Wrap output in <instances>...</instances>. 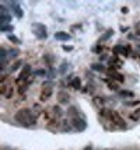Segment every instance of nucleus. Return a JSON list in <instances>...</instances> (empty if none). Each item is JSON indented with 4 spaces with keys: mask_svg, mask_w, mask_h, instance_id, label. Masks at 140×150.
<instances>
[{
    "mask_svg": "<svg viewBox=\"0 0 140 150\" xmlns=\"http://www.w3.org/2000/svg\"><path fill=\"white\" fill-rule=\"evenodd\" d=\"M10 21H11V14L8 13L4 4H0V27L7 25Z\"/></svg>",
    "mask_w": 140,
    "mask_h": 150,
    "instance_id": "obj_3",
    "label": "nucleus"
},
{
    "mask_svg": "<svg viewBox=\"0 0 140 150\" xmlns=\"http://www.w3.org/2000/svg\"><path fill=\"white\" fill-rule=\"evenodd\" d=\"M91 69H93V70H95V72H105V70H107V69H105V66L102 65L101 62L93 63V65H91Z\"/></svg>",
    "mask_w": 140,
    "mask_h": 150,
    "instance_id": "obj_18",
    "label": "nucleus"
},
{
    "mask_svg": "<svg viewBox=\"0 0 140 150\" xmlns=\"http://www.w3.org/2000/svg\"><path fill=\"white\" fill-rule=\"evenodd\" d=\"M108 88L111 90V91H119V83L118 81H115V80H111V81H108Z\"/></svg>",
    "mask_w": 140,
    "mask_h": 150,
    "instance_id": "obj_17",
    "label": "nucleus"
},
{
    "mask_svg": "<svg viewBox=\"0 0 140 150\" xmlns=\"http://www.w3.org/2000/svg\"><path fill=\"white\" fill-rule=\"evenodd\" d=\"M70 122H72V126H73L74 131H79V132H84L87 129V121L84 119L83 117H74L70 119Z\"/></svg>",
    "mask_w": 140,
    "mask_h": 150,
    "instance_id": "obj_2",
    "label": "nucleus"
},
{
    "mask_svg": "<svg viewBox=\"0 0 140 150\" xmlns=\"http://www.w3.org/2000/svg\"><path fill=\"white\" fill-rule=\"evenodd\" d=\"M48 70L45 69H38V70H34V76H46Z\"/></svg>",
    "mask_w": 140,
    "mask_h": 150,
    "instance_id": "obj_27",
    "label": "nucleus"
},
{
    "mask_svg": "<svg viewBox=\"0 0 140 150\" xmlns=\"http://www.w3.org/2000/svg\"><path fill=\"white\" fill-rule=\"evenodd\" d=\"M44 60L48 63V66H49V67H52L55 58H53V55H49V53H46V55H44Z\"/></svg>",
    "mask_w": 140,
    "mask_h": 150,
    "instance_id": "obj_21",
    "label": "nucleus"
},
{
    "mask_svg": "<svg viewBox=\"0 0 140 150\" xmlns=\"http://www.w3.org/2000/svg\"><path fill=\"white\" fill-rule=\"evenodd\" d=\"M83 150H94V149H93V146H91V144H88V146H86Z\"/></svg>",
    "mask_w": 140,
    "mask_h": 150,
    "instance_id": "obj_31",
    "label": "nucleus"
},
{
    "mask_svg": "<svg viewBox=\"0 0 140 150\" xmlns=\"http://www.w3.org/2000/svg\"><path fill=\"white\" fill-rule=\"evenodd\" d=\"M0 30L3 31V33H11L14 30V27L11 25V24H7V25H1L0 27Z\"/></svg>",
    "mask_w": 140,
    "mask_h": 150,
    "instance_id": "obj_26",
    "label": "nucleus"
},
{
    "mask_svg": "<svg viewBox=\"0 0 140 150\" xmlns=\"http://www.w3.org/2000/svg\"><path fill=\"white\" fill-rule=\"evenodd\" d=\"M10 10L14 13V16L17 17V18H23V16H24V13H23V10H21V7L17 4V3H11L10 4Z\"/></svg>",
    "mask_w": 140,
    "mask_h": 150,
    "instance_id": "obj_9",
    "label": "nucleus"
},
{
    "mask_svg": "<svg viewBox=\"0 0 140 150\" xmlns=\"http://www.w3.org/2000/svg\"><path fill=\"white\" fill-rule=\"evenodd\" d=\"M52 115L55 118H62L63 117V110L60 108L59 105H55L53 108H52Z\"/></svg>",
    "mask_w": 140,
    "mask_h": 150,
    "instance_id": "obj_16",
    "label": "nucleus"
},
{
    "mask_svg": "<svg viewBox=\"0 0 140 150\" xmlns=\"http://www.w3.org/2000/svg\"><path fill=\"white\" fill-rule=\"evenodd\" d=\"M109 76L112 77V80L118 81V83H123V81H125V76H123L122 73L116 72V70H109Z\"/></svg>",
    "mask_w": 140,
    "mask_h": 150,
    "instance_id": "obj_10",
    "label": "nucleus"
},
{
    "mask_svg": "<svg viewBox=\"0 0 140 150\" xmlns=\"http://www.w3.org/2000/svg\"><path fill=\"white\" fill-rule=\"evenodd\" d=\"M119 96L120 97H125V98H132L134 97V93L130 91V90H119Z\"/></svg>",
    "mask_w": 140,
    "mask_h": 150,
    "instance_id": "obj_20",
    "label": "nucleus"
},
{
    "mask_svg": "<svg viewBox=\"0 0 140 150\" xmlns=\"http://www.w3.org/2000/svg\"><path fill=\"white\" fill-rule=\"evenodd\" d=\"M70 131H73L72 122L70 121H63V124H62V132H70Z\"/></svg>",
    "mask_w": 140,
    "mask_h": 150,
    "instance_id": "obj_19",
    "label": "nucleus"
},
{
    "mask_svg": "<svg viewBox=\"0 0 140 150\" xmlns=\"http://www.w3.org/2000/svg\"><path fill=\"white\" fill-rule=\"evenodd\" d=\"M129 118H130L132 121H134V122L140 121V108H139V110H136L134 112H132V114L129 115Z\"/></svg>",
    "mask_w": 140,
    "mask_h": 150,
    "instance_id": "obj_22",
    "label": "nucleus"
},
{
    "mask_svg": "<svg viewBox=\"0 0 140 150\" xmlns=\"http://www.w3.org/2000/svg\"><path fill=\"white\" fill-rule=\"evenodd\" d=\"M14 121L24 128H32L37 124V117L34 115L32 110L30 108H21L14 114Z\"/></svg>",
    "mask_w": 140,
    "mask_h": 150,
    "instance_id": "obj_1",
    "label": "nucleus"
},
{
    "mask_svg": "<svg viewBox=\"0 0 140 150\" xmlns=\"http://www.w3.org/2000/svg\"><path fill=\"white\" fill-rule=\"evenodd\" d=\"M93 101H94V105H95V107H98L100 110L104 107V105H105V98L100 97V96H95V97L93 98Z\"/></svg>",
    "mask_w": 140,
    "mask_h": 150,
    "instance_id": "obj_13",
    "label": "nucleus"
},
{
    "mask_svg": "<svg viewBox=\"0 0 140 150\" xmlns=\"http://www.w3.org/2000/svg\"><path fill=\"white\" fill-rule=\"evenodd\" d=\"M122 13H127V7H123V8H122Z\"/></svg>",
    "mask_w": 140,
    "mask_h": 150,
    "instance_id": "obj_34",
    "label": "nucleus"
},
{
    "mask_svg": "<svg viewBox=\"0 0 140 150\" xmlns=\"http://www.w3.org/2000/svg\"><path fill=\"white\" fill-rule=\"evenodd\" d=\"M55 39H58V41H70L72 35L65 33V31H58V33H55Z\"/></svg>",
    "mask_w": 140,
    "mask_h": 150,
    "instance_id": "obj_11",
    "label": "nucleus"
},
{
    "mask_svg": "<svg viewBox=\"0 0 140 150\" xmlns=\"http://www.w3.org/2000/svg\"><path fill=\"white\" fill-rule=\"evenodd\" d=\"M136 33H137V35H140V27L137 28V31H136Z\"/></svg>",
    "mask_w": 140,
    "mask_h": 150,
    "instance_id": "obj_35",
    "label": "nucleus"
},
{
    "mask_svg": "<svg viewBox=\"0 0 140 150\" xmlns=\"http://www.w3.org/2000/svg\"><path fill=\"white\" fill-rule=\"evenodd\" d=\"M13 94H14V88H13V87H11V86H10V87H8V88H7L6 94H4V96H3V97L6 98V100H10V98L13 97Z\"/></svg>",
    "mask_w": 140,
    "mask_h": 150,
    "instance_id": "obj_25",
    "label": "nucleus"
},
{
    "mask_svg": "<svg viewBox=\"0 0 140 150\" xmlns=\"http://www.w3.org/2000/svg\"><path fill=\"white\" fill-rule=\"evenodd\" d=\"M7 38H8V41H11L13 44H15V45L20 44V39L17 38V37H14V35H7Z\"/></svg>",
    "mask_w": 140,
    "mask_h": 150,
    "instance_id": "obj_29",
    "label": "nucleus"
},
{
    "mask_svg": "<svg viewBox=\"0 0 140 150\" xmlns=\"http://www.w3.org/2000/svg\"><path fill=\"white\" fill-rule=\"evenodd\" d=\"M63 49H65V51H69V52H70V51H72L73 48H72V46H63Z\"/></svg>",
    "mask_w": 140,
    "mask_h": 150,
    "instance_id": "obj_32",
    "label": "nucleus"
},
{
    "mask_svg": "<svg viewBox=\"0 0 140 150\" xmlns=\"http://www.w3.org/2000/svg\"><path fill=\"white\" fill-rule=\"evenodd\" d=\"M67 115H70V117L72 118H74V117H79V115H80V114H79V108H77V107H74V105H72V107H69V108H67Z\"/></svg>",
    "mask_w": 140,
    "mask_h": 150,
    "instance_id": "obj_15",
    "label": "nucleus"
},
{
    "mask_svg": "<svg viewBox=\"0 0 140 150\" xmlns=\"http://www.w3.org/2000/svg\"><path fill=\"white\" fill-rule=\"evenodd\" d=\"M21 66H23V60H21V59H17V60L14 62L13 65L10 66V69H8V72H10V73H14V72H17V70L20 69Z\"/></svg>",
    "mask_w": 140,
    "mask_h": 150,
    "instance_id": "obj_14",
    "label": "nucleus"
},
{
    "mask_svg": "<svg viewBox=\"0 0 140 150\" xmlns=\"http://www.w3.org/2000/svg\"><path fill=\"white\" fill-rule=\"evenodd\" d=\"M125 107H137L140 105V100H134V101H123Z\"/></svg>",
    "mask_w": 140,
    "mask_h": 150,
    "instance_id": "obj_24",
    "label": "nucleus"
},
{
    "mask_svg": "<svg viewBox=\"0 0 140 150\" xmlns=\"http://www.w3.org/2000/svg\"><path fill=\"white\" fill-rule=\"evenodd\" d=\"M129 51H130V48H129V46L116 45L115 48H113V53H115V55L120 53V55H123V56H127V55H129Z\"/></svg>",
    "mask_w": 140,
    "mask_h": 150,
    "instance_id": "obj_8",
    "label": "nucleus"
},
{
    "mask_svg": "<svg viewBox=\"0 0 140 150\" xmlns=\"http://www.w3.org/2000/svg\"><path fill=\"white\" fill-rule=\"evenodd\" d=\"M112 34H113V31H112V30H108L107 33H105V35H104V37L101 38V41H107V39L109 38L111 35H112Z\"/></svg>",
    "mask_w": 140,
    "mask_h": 150,
    "instance_id": "obj_30",
    "label": "nucleus"
},
{
    "mask_svg": "<svg viewBox=\"0 0 140 150\" xmlns=\"http://www.w3.org/2000/svg\"><path fill=\"white\" fill-rule=\"evenodd\" d=\"M104 59H107V56H105V55H100V62L101 60H104Z\"/></svg>",
    "mask_w": 140,
    "mask_h": 150,
    "instance_id": "obj_33",
    "label": "nucleus"
},
{
    "mask_svg": "<svg viewBox=\"0 0 140 150\" xmlns=\"http://www.w3.org/2000/svg\"><path fill=\"white\" fill-rule=\"evenodd\" d=\"M67 66H69V63H67V62H63V63L60 65V69H59L60 74H65V73H66V67H67Z\"/></svg>",
    "mask_w": 140,
    "mask_h": 150,
    "instance_id": "obj_28",
    "label": "nucleus"
},
{
    "mask_svg": "<svg viewBox=\"0 0 140 150\" xmlns=\"http://www.w3.org/2000/svg\"><path fill=\"white\" fill-rule=\"evenodd\" d=\"M52 94H53V88H52V87H45V88L41 91V94H39V101H42V103L48 101V100L51 98Z\"/></svg>",
    "mask_w": 140,
    "mask_h": 150,
    "instance_id": "obj_6",
    "label": "nucleus"
},
{
    "mask_svg": "<svg viewBox=\"0 0 140 150\" xmlns=\"http://www.w3.org/2000/svg\"><path fill=\"white\" fill-rule=\"evenodd\" d=\"M31 74H32V69H31V66L30 65H24V67H23V70H21L20 76H18V79H17V81L18 83H30L28 81V79L31 77Z\"/></svg>",
    "mask_w": 140,
    "mask_h": 150,
    "instance_id": "obj_4",
    "label": "nucleus"
},
{
    "mask_svg": "<svg viewBox=\"0 0 140 150\" xmlns=\"http://www.w3.org/2000/svg\"><path fill=\"white\" fill-rule=\"evenodd\" d=\"M69 86H70L73 90L79 91V90L81 88V79L80 77H73V79H72V81L69 83Z\"/></svg>",
    "mask_w": 140,
    "mask_h": 150,
    "instance_id": "obj_12",
    "label": "nucleus"
},
{
    "mask_svg": "<svg viewBox=\"0 0 140 150\" xmlns=\"http://www.w3.org/2000/svg\"><path fill=\"white\" fill-rule=\"evenodd\" d=\"M32 28H35V34H37V38L39 39H45L48 37V31H46V27L44 24H39V23H35L32 24Z\"/></svg>",
    "mask_w": 140,
    "mask_h": 150,
    "instance_id": "obj_5",
    "label": "nucleus"
},
{
    "mask_svg": "<svg viewBox=\"0 0 140 150\" xmlns=\"http://www.w3.org/2000/svg\"><path fill=\"white\" fill-rule=\"evenodd\" d=\"M18 55H20V51H18L17 48H13V49H10V51H8V58L10 59H15Z\"/></svg>",
    "mask_w": 140,
    "mask_h": 150,
    "instance_id": "obj_23",
    "label": "nucleus"
},
{
    "mask_svg": "<svg viewBox=\"0 0 140 150\" xmlns=\"http://www.w3.org/2000/svg\"><path fill=\"white\" fill-rule=\"evenodd\" d=\"M56 97H58V101H59L60 104H69L70 103V96L65 90H59L58 94H56Z\"/></svg>",
    "mask_w": 140,
    "mask_h": 150,
    "instance_id": "obj_7",
    "label": "nucleus"
}]
</instances>
